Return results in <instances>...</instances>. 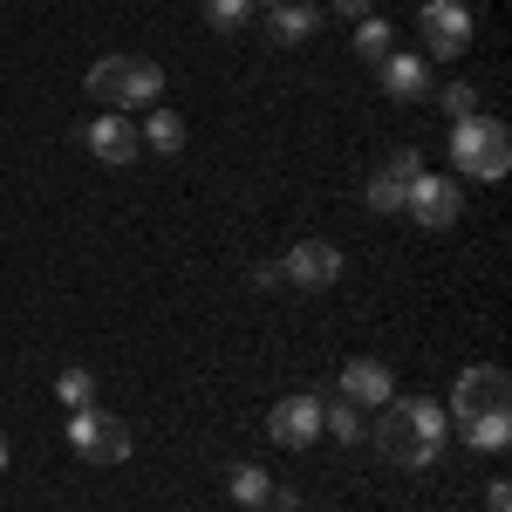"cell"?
Instances as JSON below:
<instances>
[{
	"label": "cell",
	"instance_id": "10",
	"mask_svg": "<svg viewBox=\"0 0 512 512\" xmlns=\"http://www.w3.org/2000/svg\"><path fill=\"white\" fill-rule=\"evenodd\" d=\"M403 212L417 219V226H431V233H444V226H458V212H465V185L458 178H417L410 185V198H403Z\"/></svg>",
	"mask_w": 512,
	"mask_h": 512
},
{
	"label": "cell",
	"instance_id": "9",
	"mask_svg": "<svg viewBox=\"0 0 512 512\" xmlns=\"http://www.w3.org/2000/svg\"><path fill=\"white\" fill-rule=\"evenodd\" d=\"M280 280H294V287H308V294L335 287V280H342V246H335V239H294L287 260H280Z\"/></svg>",
	"mask_w": 512,
	"mask_h": 512
},
{
	"label": "cell",
	"instance_id": "16",
	"mask_svg": "<svg viewBox=\"0 0 512 512\" xmlns=\"http://www.w3.org/2000/svg\"><path fill=\"white\" fill-rule=\"evenodd\" d=\"M226 485H233L239 506H253V512L274 499V472H260V465H233V472H226Z\"/></svg>",
	"mask_w": 512,
	"mask_h": 512
},
{
	"label": "cell",
	"instance_id": "12",
	"mask_svg": "<svg viewBox=\"0 0 512 512\" xmlns=\"http://www.w3.org/2000/svg\"><path fill=\"white\" fill-rule=\"evenodd\" d=\"M376 76H383V96H396V103H424L431 96V62L417 48H390L376 62Z\"/></svg>",
	"mask_w": 512,
	"mask_h": 512
},
{
	"label": "cell",
	"instance_id": "3",
	"mask_svg": "<svg viewBox=\"0 0 512 512\" xmlns=\"http://www.w3.org/2000/svg\"><path fill=\"white\" fill-rule=\"evenodd\" d=\"M89 96L110 103L117 117H130V110H158L164 69L144 62V55H103V62H89Z\"/></svg>",
	"mask_w": 512,
	"mask_h": 512
},
{
	"label": "cell",
	"instance_id": "21",
	"mask_svg": "<svg viewBox=\"0 0 512 512\" xmlns=\"http://www.w3.org/2000/svg\"><path fill=\"white\" fill-rule=\"evenodd\" d=\"M437 103H444V117H451V123L478 117V89H472V82H451V89H437Z\"/></svg>",
	"mask_w": 512,
	"mask_h": 512
},
{
	"label": "cell",
	"instance_id": "17",
	"mask_svg": "<svg viewBox=\"0 0 512 512\" xmlns=\"http://www.w3.org/2000/svg\"><path fill=\"white\" fill-rule=\"evenodd\" d=\"M246 21H253V0H205V28L212 35H246Z\"/></svg>",
	"mask_w": 512,
	"mask_h": 512
},
{
	"label": "cell",
	"instance_id": "14",
	"mask_svg": "<svg viewBox=\"0 0 512 512\" xmlns=\"http://www.w3.org/2000/svg\"><path fill=\"white\" fill-rule=\"evenodd\" d=\"M321 14L308 7V0H280V7H267V35L280 41V48H294V41H315Z\"/></svg>",
	"mask_w": 512,
	"mask_h": 512
},
{
	"label": "cell",
	"instance_id": "13",
	"mask_svg": "<svg viewBox=\"0 0 512 512\" xmlns=\"http://www.w3.org/2000/svg\"><path fill=\"white\" fill-rule=\"evenodd\" d=\"M390 396H396L390 362H376V355H355L349 369H342V403H355V410H383Z\"/></svg>",
	"mask_w": 512,
	"mask_h": 512
},
{
	"label": "cell",
	"instance_id": "5",
	"mask_svg": "<svg viewBox=\"0 0 512 512\" xmlns=\"http://www.w3.org/2000/svg\"><path fill=\"white\" fill-rule=\"evenodd\" d=\"M69 451L89 458V465H123L130 458V424L103 403H82V410H69Z\"/></svg>",
	"mask_w": 512,
	"mask_h": 512
},
{
	"label": "cell",
	"instance_id": "26",
	"mask_svg": "<svg viewBox=\"0 0 512 512\" xmlns=\"http://www.w3.org/2000/svg\"><path fill=\"white\" fill-rule=\"evenodd\" d=\"M260 512H287V506H260Z\"/></svg>",
	"mask_w": 512,
	"mask_h": 512
},
{
	"label": "cell",
	"instance_id": "11",
	"mask_svg": "<svg viewBox=\"0 0 512 512\" xmlns=\"http://www.w3.org/2000/svg\"><path fill=\"white\" fill-rule=\"evenodd\" d=\"M267 437H274L280 451H308L321 437V396H280L274 410H267Z\"/></svg>",
	"mask_w": 512,
	"mask_h": 512
},
{
	"label": "cell",
	"instance_id": "7",
	"mask_svg": "<svg viewBox=\"0 0 512 512\" xmlns=\"http://www.w3.org/2000/svg\"><path fill=\"white\" fill-rule=\"evenodd\" d=\"M82 151L96 164H137L144 158V137H137V117H117V110H103V117H89L76 130Z\"/></svg>",
	"mask_w": 512,
	"mask_h": 512
},
{
	"label": "cell",
	"instance_id": "1",
	"mask_svg": "<svg viewBox=\"0 0 512 512\" xmlns=\"http://www.w3.org/2000/svg\"><path fill=\"white\" fill-rule=\"evenodd\" d=\"M444 424L465 437L472 451H506L512 444V376L499 362L458 369V390L444 403Z\"/></svg>",
	"mask_w": 512,
	"mask_h": 512
},
{
	"label": "cell",
	"instance_id": "19",
	"mask_svg": "<svg viewBox=\"0 0 512 512\" xmlns=\"http://www.w3.org/2000/svg\"><path fill=\"white\" fill-rule=\"evenodd\" d=\"M321 431L342 437V444H362V410L342 403V396H335V403H321Z\"/></svg>",
	"mask_w": 512,
	"mask_h": 512
},
{
	"label": "cell",
	"instance_id": "8",
	"mask_svg": "<svg viewBox=\"0 0 512 512\" xmlns=\"http://www.w3.org/2000/svg\"><path fill=\"white\" fill-rule=\"evenodd\" d=\"M424 178V158L410 151V144H396L390 158L369 171V185H362V198H369V212H403V198H410V185Z\"/></svg>",
	"mask_w": 512,
	"mask_h": 512
},
{
	"label": "cell",
	"instance_id": "6",
	"mask_svg": "<svg viewBox=\"0 0 512 512\" xmlns=\"http://www.w3.org/2000/svg\"><path fill=\"white\" fill-rule=\"evenodd\" d=\"M417 35H424V62H458L472 48L478 21H472L465 0H424L417 7Z\"/></svg>",
	"mask_w": 512,
	"mask_h": 512
},
{
	"label": "cell",
	"instance_id": "15",
	"mask_svg": "<svg viewBox=\"0 0 512 512\" xmlns=\"http://www.w3.org/2000/svg\"><path fill=\"white\" fill-rule=\"evenodd\" d=\"M137 137H144V151H158V158H178V151H185V117H178V110H144Z\"/></svg>",
	"mask_w": 512,
	"mask_h": 512
},
{
	"label": "cell",
	"instance_id": "18",
	"mask_svg": "<svg viewBox=\"0 0 512 512\" xmlns=\"http://www.w3.org/2000/svg\"><path fill=\"white\" fill-rule=\"evenodd\" d=\"M390 41H396L390 21H376V14H362V21H355V55H362V62H383V55H390Z\"/></svg>",
	"mask_w": 512,
	"mask_h": 512
},
{
	"label": "cell",
	"instance_id": "22",
	"mask_svg": "<svg viewBox=\"0 0 512 512\" xmlns=\"http://www.w3.org/2000/svg\"><path fill=\"white\" fill-rule=\"evenodd\" d=\"M485 512H512V485H506V478L485 485Z\"/></svg>",
	"mask_w": 512,
	"mask_h": 512
},
{
	"label": "cell",
	"instance_id": "4",
	"mask_svg": "<svg viewBox=\"0 0 512 512\" xmlns=\"http://www.w3.org/2000/svg\"><path fill=\"white\" fill-rule=\"evenodd\" d=\"M451 164H458V178H506L512 171V130L499 117H465L451 123Z\"/></svg>",
	"mask_w": 512,
	"mask_h": 512
},
{
	"label": "cell",
	"instance_id": "24",
	"mask_svg": "<svg viewBox=\"0 0 512 512\" xmlns=\"http://www.w3.org/2000/svg\"><path fill=\"white\" fill-rule=\"evenodd\" d=\"M328 7H335V14H349V21H362V14H369V0H328Z\"/></svg>",
	"mask_w": 512,
	"mask_h": 512
},
{
	"label": "cell",
	"instance_id": "2",
	"mask_svg": "<svg viewBox=\"0 0 512 512\" xmlns=\"http://www.w3.org/2000/svg\"><path fill=\"white\" fill-rule=\"evenodd\" d=\"M369 437H376L383 465L424 472V465H437L451 424H444V403H431V396H390V403H383V424H369Z\"/></svg>",
	"mask_w": 512,
	"mask_h": 512
},
{
	"label": "cell",
	"instance_id": "20",
	"mask_svg": "<svg viewBox=\"0 0 512 512\" xmlns=\"http://www.w3.org/2000/svg\"><path fill=\"white\" fill-rule=\"evenodd\" d=\"M55 396H62L69 410L96 403V369H62V376H55Z\"/></svg>",
	"mask_w": 512,
	"mask_h": 512
},
{
	"label": "cell",
	"instance_id": "25",
	"mask_svg": "<svg viewBox=\"0 0 512 512\" xmlns=\"http://www.w3.org/2000/svg\"><path fill=\"white\" fill-rule=\"evenodd\" d=\"M7 458H14V451H7V431H0V472H7Z\"/></svg>",
	"mask_w": 512,
	"mask_h": 512
},
{
	"label": "cell",
	"instance_id": "23",
	"mask_svg": "<svg viewBox=\"0 0 512 512\" xmlns=\"http://www.w3.org/2000/svg\"><path fill=\"white\" fill-rule=\"evenodd\" d=\"M253 287H280V260H260L253 267Z\"/></svg>",
	"mask_w": 512,
	"mask_h": 512
}]
</instances>
